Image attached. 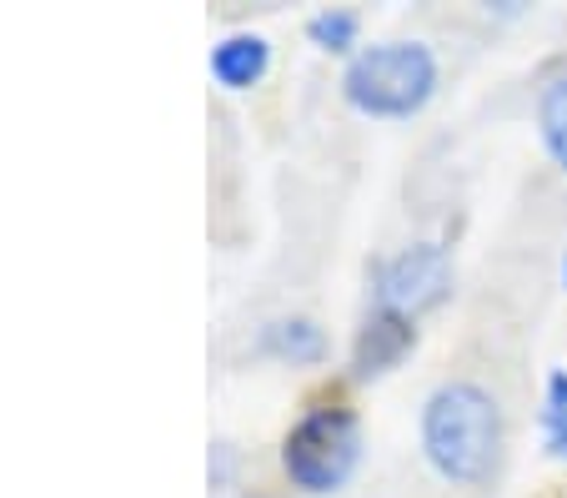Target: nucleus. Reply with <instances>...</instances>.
<instances>
[{"instance_id": "9b49d317", "label": "nucleus", "mask_w": 567, "mask_h": 498, "mask_svg": "<svg viewBox=\"0 0 567 498\" xmlns=\"http://www.w3.org/2000/svg\"><path fill=\"white\" fill-rule=\"evenodd\" d=\"M563 282H567V257H563Z\"/></svg>"}, {"instance_id": "423d86ee", "label": "nucleus", "mask_w": 567, "mask_h": 498, "mask_svg": "<svg viewBox=\"0 0 567 498\" xmlns=\"http://www.w3.org/2000/svg\"><path fill=\"white\" fill-rule=\"evenodd\" d=\"M267 61H271V45L261 35H226L212 51V77L231 91H247L267 77Z\"/></svg>"}, {"instance_id": "20e7f679", "label": "nucleus", "mask_w": 567, "mask_h": 498, "mask_svg": "<svg viewBox=\"0 0 567 498\" xmlns=\"http://www.w3.org/2000/svg\"><path fill=\"white\" fill-rule=\"evenodd\" d=\"M452 287V257L437 242H417V247L396 252L392 262H382L377 272V307L402 317H417L427 307H437Z\"/></svg>"}, {"instance_id": "1a4fd4ad", "label": "nucleus", "mask_w": 567, "mask_h": 498, "mask_svg": "<svg viewBox=\"0 0 567 498\" xmlns=\"http://www.w3.org/2000/svg\"><path fill=\"white\" fill-rule=\"evenodd\" d=\"M543 434H547V454L567 458V373H547V398H543Z\"/></svg>"}, {"instance_id": "7ed1b4c3", "label": "nucleus", "mask_w": 567, "mask_h": 498, "mask_svg": "<svg viewBox=\"0 0 567 498\" xmlns=\"http://www.w3.org/2000/svg\"><path fill=\"white\" fill-rule=\"evenodd\" d=\"M287 478L301 494H337L362 464V423L352 408H311L281 448Z\"/></svg>"}, {"instance_id": "f257e3e1", "label": "nucleus", "mask_w": 567, "mask_h": 498, "mask_svg": "<svg viewBox=\"0 0 567 498\" xmlns=\"http://www.w3.org/2000/svg\"><path fill=\"white\" fill-rule=\"evenodd\" d=\"M422 454L447 484H482L503 454V408L477 383H442L422 408Z\"/></svg>"}, {"instance_id": "6e6552de", "label": "nucleus", "mask_w": 567, "mask_h": 498, "mask_svg": "<svg viewBox=\"0 0 567 498\" xmlns=\"http://www.w3.org/2000/svg\"><path fill=\"white\" fill-rule=\"evenodd\" d=\"M537 131H543L547 156L567 172V77L543 87V96H537Z\"/></svg>"}, {"instance_id": "0eeeda50", "label": "nucleus", "mask_w": 567, "mask_h": 498, "mask_svg": "<svg viewBox=\"0 0 567 498\" xmlns=\"http://www.w3.org/2000/svg\"><path fill=\"white\" fill-rule=\"evenodd\" d=\"M261 347L271 358H287V363H321L327 358V337L311 317H281V323H267L261 333Z\"/></svg>"}, {"instance_id": "9d476101", "label": "nucleus", "mask_w": 567, "mask_h": 498, "mask_svg": "<svg viewBox=\"0 0 567 498\" xmlns=\"http://www.w3.org/2000/svg\"><path fill=\"white\" fill-rule=\"evenodd\" d=\"M357 31H362L357 11H321L307 21V35L321 51H347V45H357Z\"/></svg>"}, {"instance_id": "39448f33", "label": "nucleus", "mask_w": 567, "mask_h": 498, "mask_svg": "<svg viewBox=\"0 0 567 498\" xmlns=\"http://www.w3.org/2000/svg\"><path fill=\"white\" fill-rule=\"evenodd\" d=\"M412 343H417L412 317L386 313V307H372V317L362 323L357 347H352V373L357 378H382V373H392L396 363L408 358Z\"/></svg>"}, {"instance_id": "f03ea898", "label": "nucleus", "mask_w": 567, "mask_h": 498, "mask_svg": "<svg viewBox=\"0 0 567 498\" xmlns=\"http://www.w3.org/2000/svg\"><path fill=\"white\" fill-rule=\"evenodd\" d=\"M342 91L362 116H412L437 91V55L422 41H382L352 55Z\"/></svg>"}]
</instances>
